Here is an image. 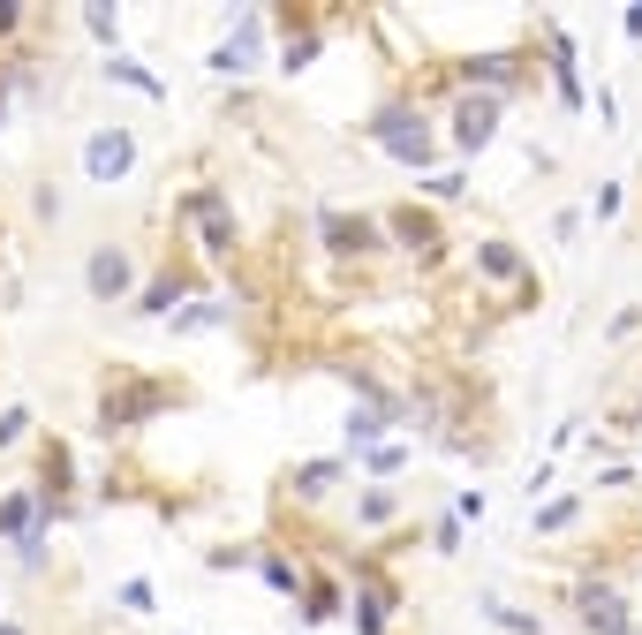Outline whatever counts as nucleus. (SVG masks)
Wrapping results in <instances>:
<instances>
[{
	"mask_svg": "<svg viewBox=\"0 0 642 635\" xmlns=\"http://www.w3.org/2000/svg\"><path fill=\"white\" fill-rule=\"evenodd\" d=\"M129 288V258H121V250H99V258H91V295H121Z\"/></svg>",
	"mask_w": 642,
	"mask_h": 635,
	"instance_id": "f257e3e1",
	"label": "nucleus"
},
{
	"mask_svg": "<svg viewBox=\"0 0 642 635\" xmlns=\"http://www.w3.org/2000/svg\"><path fill=\"white\" fill-rule=\"evenodd\" d=\"M129 167V137H99L91 144V174H121Z\"/></svg>",
	"mask_w": 642,
	"mask_h": 635,
	"instance_id": "f03ea898",
	"label": "nucleus"
},
{
	"mask_svg": "<svg viewBox=\"0 0 642 635\" xmlns=\"http://www.w3.org/2000/svg\"><path fill=\"white\" fill-rule=\"evenodd\" d=\"M491 137V106H469V114H461V144H484Z\"/></svg>",
	"mask_w": 642,
	"mask_h": 635,
	"instance_id": "7ed1b4c3",
	"label": "nucleus"
}]
</instances>
